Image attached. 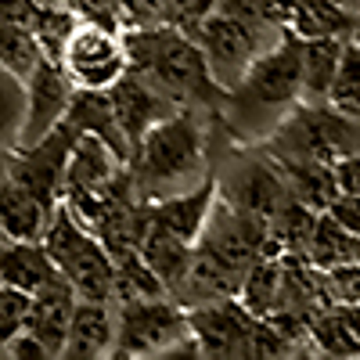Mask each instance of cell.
<instances>
[{
  "label": "cell",
  "instance_id": "obj_1",
  "mask_svg": "<svg viewBox=\"0 0 360 360\" xmlns=\"http://www.w3.org/2000/svg\"><path fill=\"white\" fill-rule=\"evenodd\" d=\"M209 112L176 108L148 130L127 162L130 184L141 202H159L205 184L209 169Z\"/></svg>",
  "mask_w": 360,
  "mask_h": 360
},
{
  "label": "cell",
  "instance_id": "obj_2",
  "mask_svg": "<svg viewBox=\"0 0 360 360\" xmlns=\"http://www.w3.org/2000/svg\"><path fill=\"white\" fill-rule=\"evenodd\" d=\"M299 101H303L299 37L285 33L242 72V79L224 90L217 115H224L227 137H234L238 144H263Z\"/></svg>",
  "mask_w": 360,
  "mask_h": 360
},
{
  "label": "cell",
  "instance_id": "obj_3",
  "mask_svg": "<svg viewBox=\"0 0 360 360\" xmlns=\"http://www.w3.org/2000/svg\"><path fill=\"white\" fill-rule=\"evenodd\" d=\"M123 44H127L130 69L137 76H144L173 105L198 108L209 115L220 112L224 90L217 86L213 72H209L202 47L184 29H176L169 22L130 25V29H123Z\"/></svg>",
  "mask_w": 360,
  "mask_h": 360
},
{
  "label": "cell",
  "instance_id": "obj_4",
  "mask_svg": "<svg viewBox=\"0 0 360 360\" xmlns=\"http://www.w3.org/2000/svg\"><path fill=\"white\" fill-rule=\"evenodd\" d=\"M288 29L270 25L252 0H220V8L195 29V44L205 54V65L217 86L227 90L242 79V72L270 51Z\"/></svg>",
  "mask_w": 360,
  "mask_h": 360
},
{
  "label": "cell",
  "instance_id": "obj_5",
  "mask_svg": "<svg viewBox=\"0 0 360 360\" xmlns=\"http://www.w3.org/2000/svg\"><path fill=\"white\" fill-rule=\"evenodd\" d=\"M112 356L173 360V356H202V349H198V339L191 335L188 310L173 295H152V299H123V303H115Z\"/></svg>",
  "mask_w": 360,
  "mask_h": 360
},
{
  "label": "cell",
  "instance_id": "obj_6",
  "mask_svg": "<svg viewBox=\"0 0 360 360\" xmlns=\"http://www.w3.org/2000/svg\"><path fill=\"white\" fill-rule=\"evenodd\" d=\"M44 249L58 266V278L72 285L79 299H115V263L101 238L58 198L44 231Z\"/></svg>",
  "mask_w": 360,
  "mask_h": 360
},
{
  "label": "cell",
  "instance_id": "obj_7",
  "mask_svg": "<svg viewBox=\"0 0 360 360\" xmlns=\"http://www.w3.org/2000/svg\"><path fill=\"white\" fill-rule=\"evenodd\" d=\"M58 65L65 69L76 90H112L130 72V58L123 44V29H108L94 22H76Z\"/></svg>",
  "mask_w": 360,
  "mask_h": 360
},
{
  "label": "cell",
  "instance_id": "obj_8",
  "mask_svg": "<svg viewBox=\"0 0 360 360\" xmlns=\"http://www.w3.org/2000/svg\"><path fill=\"white\" fill-rule=\"evenodd\" d=\"M188 324L198 339L202 356H252V335L259 317H252L238 303V295L188 307Z\"/></svg>",
  "mask_w": 360,
  "mask_h": 360
},
{
  "label": "cell",
  "instance_id": "obj_9",
  "mask_svg": "<svg viewBox=\"0 0 360 360\" xmlns=\"http://www.w3.org/2000/svg\"><path fill=\"white\" fill-rule=\"evenodd\" d=\"M217 180V176H213ZM217 195L224 202H231L234 209H242V213L270 224L281 205L292 198L285 176L278 169V162H259V159H238L231 166V184H224V180H217Z\"/></svg>",
  "mask_w": 360,
  "mask_h": 360
},
{
  "label": "cell",
  "instance_id": "obj_10",
  "mask_svg": "<svg viewBox=\"0 0 360 360\" xmlns=\"http://www.w3.org/2000/svg\"><path fill=\"white\" fill-rule=\"evenodd\" d=\"M72 94H76V86L65 76V69L58 65L54 58H44L33 69V76L25 79V119H22L15 148L37 144L40 137H47L65 119Z\"/></svg>",
  "mask_w": 360,
  "mask_h": 360
},
{
  "label": "cell",
  "instance_id": "obj_11",
  "mask_svg": "<svg viewBox=\"0 0 360 360\" xmlns=\"http://www.w3.org/2000/svg\"><path fill=\"white\" fill-rule=\"evenodd\" d=\"M108 98H112V112L119 119V127H123V134L130 141V155H134V144L152 130L159 119H166L169 112L180 108L166 94H159V90L148 83L144 76H137L134 69L108 90Z\"/></svg>",
  "mask_w": 360,
  "mask_h": 360
},
{
  "label": "cell",
  "instance_id": "obj_12",
  "mask_svg": "<svg viewBox=\"0 0 360 360\" xmlns=\"http://www.w3.org/2000/svg\"><path fill=\"white\" fill-rule=\"evenodd\" d=\"M115 346V299H76L65 332V360H101Z\"/></svg>",
  "mask_w": 360,
  "mask_h": 360
},
{
  "label": "cell",
  "instance_id": "obj_13",
  "mask_svg": "<svg viewBox=\"0 0 360 360\" xmlns=\"http://www.w3.org/2000/svg\"><path fill=\"white\" fill-rule=\"evenodd\" d=\"M127 173V159L115 155V148H108L94 134H76L69 159H65V176H62V195L69 191H101L115 184Z\"/></svg>",
  "mask_w": 360,
  "mask_h": 360
},
{
  "label": "cell",
  "instance_id": "obj_14",
  "mask_svg": "<svg viewBox=\"0 0 360 360\" xmlns=\"http://www.w3.org/2000/svg\"><path fill=\"white\" fill-rule=\"evenodd\" d=\"M76 299H79V295H76L72 285H65L62 278L51 281V285H44L40 292H33V299H29L25 332L37 335L51 356H62L65 332H69V321H72V310H76Z\"/></svg>",
  "mask_w": 360,
  "mask_h": 360
},
{
  "label": "cell",
  "instance_id": "obj_15",
  "mask_svg": "<svg viewBox=\"0 0 360 360\" xmlns=\"http://www.w3.org/2000/svg\"><path fill=\"white\" fill-rule=\"evenodd\" d=\"M51 220V205L37 198L22 180H0V227L15 242H44V231Z\"/></svg>",
  "mask_w": 360,
  "mask_h": 360
},
{
  "label": "cell",
  "instance_id": "obj_16",
  "mask_svg": "<svg viewBox=\"0 0 360 360\" xmlns=\"http://www.w3.org/2000/svg\"><path fill=\"white\" fill-rule=\"evenodd\" d=\"M65 123L76 130V134H94L101 137L108 148H115L119 159L130 162V141L119 127V119L112 112V98L108 90H76L72 101H69V112H65Z\"/></svg>",
  "mask_w": 360,
  "mask_h": 360
},
{
  "label": "cell",
  "instance_id": "obj_17",
  "mask_svg": "<svg viewBox=\"0 0 360 360\" xmlns=\"http://www.w3.org/2000/svg\"><path fill=\"white\" fill-rule=\"evenodd\" d=\"M360 22V8L339 4V0H295L288 33L299 40H346Z\"/></svg>",
  "mask_w": 360,
  "mask_h": 360
},
{
  "label": "cell",
  "instance_id": "obj_18",
  "mask_svg": "<svg viewBox=\"0 0 360 360\" xmlns=\"http://www.w3.org/2000/svg\"><path fill=\"white\" fill-rule=\"evenodd\" d=\"M310 346L324 356H360V303H328L310 317Z\"/></svg>",
  "mask_w": 360,
  "mask_h": 360
},
{
  "label": "cell",
  "instance_id": "obj_19",
  "mask_svg": "<svg viewBox=\"0 0 360 360\" xmlns=\"http://www.w3.org/2000/svg\"><path fill=\"white\" fill-rule=\"evenodd\" d=\"M0 281L22 288V292H40L44 285L58 281V266L51 263L44 242H0Z\"/></svg>",
  "mask_w": 360,
  "mask_h": 360
},
{
  "label": "cell",
  "instance_id": "obj_20",
  "mask_svg": "<svg viewBox=\"0 0 360 360\" xmlns=\"http://www.w3.org/2000/svg\"><path fill=\"white\" fill-rule=\"evenodd\" d=\"M346 40H299V79L303 101H324L332 76L339 69V54Z\"/></svg>",
  "mask_w": 360,
  "mask_h": 360
},
{
  "label": "cell",
  "instance_id": "obj_21",
  "mask_svg": "<svg viewBox=\"0 0 360 360\" xmlns=\"http://www.w3.org/2000/svg\"><path fill=\"white\" fill-rule=\"evenodd\" d=\"M303 259L314 270H328V266L360 259V238L349 234V231H342L328 213H317V224H314V234H310V242H307Z\"/></svg>",
  "mask_w": 360,
  "mask_h": 360
},
{
  "label": "cell",
  "instance_id": "obj_22",
  "mask_svg": "<svg viewBox=\"0 0 360 360\" xmlns=\"http://www.w3.org/2000/svg\"><path fill=\"white\" fill-rule=\"evenodd\" d=\"M44 47L37 40L33 29L25 25H15V22H4L0 18V65H4L8 72H15L22 83L33 76V69L44 62Z\"/></svg>",
  "mask_w": 360,
  "mask_h": 360
},
{
  "label": "cell",
  "instance_id": "obj_23",
  "mask_svg": "<svg viewBox=\"0 0 360 360\" xmlns=\"http://www.w3.org/2000/svg\"><path fill=\"white\" fill-rule=\"evenodd\" d=\"M328 105L342 115L360 119V47H353L349 40L342 44L339 54V69L332 76V86H328Z\"/></svg>",
  "mask_w": 360,
  "mask_h": 360
},
{
  "label": "cell",
  "instance_id": "obj_24",
  "mask_svg": "<svg viewBox=\"0 0 360 360\" xmlns=\"http://www.w3.org/2000/svg\"><path fill=\"white\" fill-rule=\"evenodd\" d=\"M25 119V83L0 65V148H15Z\"/></svg>",
  "mask_w": 360,
  "mask_h": 360
},
{
  "label": "cell",
  "instance_id": "obj_25",
  "mask_svg": "<svg viewBox=\"0 0 360 360\" xmlns=\"http://www.w3.org/2000/svg\"><path fill=\"white\" fill-rule=\"evenodd\" d=\"M76 22L79 18H76V11L69 4H44L40 8V15L33 22V33H37V40H40V47H44L47 58H54V62H58V54H62L69 33L76 29Z\"/></svg>",
  "mask_w": 360,
  "mask_h": 360
},
{
  "label": "cell",
  "instance_id": "obj_26",
  "mask_svg": "<svg viewBox=\"0 0 360 360\" xmlns=\"http://www.w3.org/2000/svg\"><path fill=\"white\" fill-rule=\"evenodd\" d=\"M29 292L22 288H11L0 281V356L8 353L11 339L25 332V317H29Z\"/></svg>",
  "mask_w": 360,
  "mask_h": 360
},
{
  "label": "cell",
  "instance_id": "obj_27",
  "mask_svg": "<svg viewBox=\"0 0 360 360\" xmlns=\"http://www.w3.org/2000/svg\"><path fill=\"white\" fill-rule=\"evenodd\" d=\"M317 278L328 303H360V259L317 270Z\"/></svg>",
  "mask_w": 360,
  "mask_h": 360
},
{
  "label": "cell",
  "instance_id": "obj_28",
  "mask_svg": "<svg viewBox=\"0 0 360 360\" xmlns=\"http://www.w3.org/2000/svg\"><path fill=\"white\" fill-rule=\"evenodd\" d=\"M220 8V0H166V15L162 22L184 29L188 37H195V29Z\"/></svg>",
  "mask_w": 360,
  "mask_h": 360
},
{
  "label": "cell",
  "instance_id": "obj_29",
  "mask_svg": "<svg viewBox=\"0 0 360 360\" xmlns=\"http://www.w3.org/2000/svg\"><path fill=\"white\" fill-rule=\"evenodd\" d=\"M76 11L79 22H94V25H108V29H127V11L123 0H65Z\"/></svg>",
  "mask_w": 360,
  "mask_h": 360
},
{
  "label": "cell",
  "instance_id": "obj_30",
  "mask_svg": "<svg viewBox=\"0 0 360 360\" xmlns=\"http://www.w3.org/2000/svg\"><path fill=\"white\" fill-rule=\"evenodd\" d=\"M324 213L332 217L342 231H349V234L360 238V195H346V191H339V195L332 198V205L324 209Z\"/></svg>",
  "mask_w": 360,
  "mask_h": 360
},
{
  "label": "cell",
  "instance_id": "obj_31",
  "mask_svg": "<svg viewBox=\"0 0 360 360\" xmlns=\"http://www.w3.org/2000/svg\"><path fill=\"white\" fill-rule=\"evenodd\" d=\"M40 8H44L40 0H0V18H4V22H15V25H25V29H33Z\"/></svg>",
  "mask_w": 360,
  "mask_h": 360
},
{
  "label": "cell",
  "instance_id": "obj_32",
  "mask_svg": "<svg viewBox=\"0 0 360 360\" xmlns=\"http://www.w3.org/2000/svg\"><path fill=\"white\" fill-rule=\"evenodd\" d=\"M332 169H335V180H339V191L360 195V148L349 152V155H342Z\"/></svg>",
  "mask_w": 360,
  "mask_h": 360
},
{
  "label": "cell",
  "instance_id": "obj_33",
  "mask_svg": "<svg viewBox=\"0 0 360 360\" xmlns=\"http://www.w3.org/2000/svg\"><path fill=\"white\" fill-rule=\"evenodd\" d=\"M4 356H8V360H51V353L44 349V342H40L37 335H29V332L15 335Z\"/></svg>",
  "mask_w": 360,
  "mask_h": 360
},
{
  "label": "cell",
  "instance_id": "obj_34",
  "mask_svg": "<svg viewBox=\"0 0 360 360\" xmlns=\"http://www.w3.org/2000/svg\"><path fill=\"white\" fill-rule=\"evenodd\" d=\"M8 176V148H0V180Z\"/></svg>",
  "mask_w": 360,
  "mask_h": 360
},
{
  "label": "cell",
  "instance_id": "obj_35",
  "mask_svg": "<svg viewBox=\"0 0 360 360\" xmlns=\"http://www.w3.org/2000/svg\"><path fill=\"white\" fill-rule=\"evenodd\" d=\"M349 44H353V47H360V22L353 25V33H349Z\"/></svg>",
  "mask_w": 360,
  "mask_h": 360
},
{
  "label": "cell",
  "instance_id": "obj_36",
  "mask_svg": "<svg viewBox=\"0 0 360 360\" xmlns=\"http://www.w3.org/2000/svg\"><path fill=\"white\" fill-rule=\"evenodd\" d=\"M40 4H65V0H40Z\"/></svg>",
  "mask_w": 360,
  "mask_h": 360
},
{
  "label": "cell",
  "instance_id": "obj_37",
  "mask_svg": "<svg viewBox=\"0 0 360 360\" xmlns=\"http://www.w3.org/2000/svg\"><path fill=\"white\" fill-rule=\"evenodd\" d=\"M0 242H8V234H4V227H0Z\"/></svg>",
  "mask_w": 360,
  "mask_h": 360
}]
</instances>
